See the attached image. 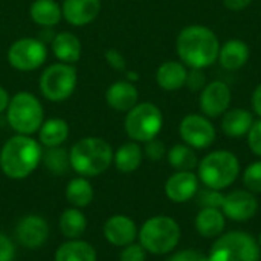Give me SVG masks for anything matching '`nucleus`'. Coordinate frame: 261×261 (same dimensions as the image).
Masks as SVG:
<instances>
[{"label":"nucleus","mask_w":261,"mask_h":261,"mask_svg":"<svg viewBox=\"0 0 261 261\" xmlns=\"http://www.w3.org/2000/svg\"><path fill=\"white\" fill-rule=\"evenodd\" d=\"M9 95H8V92L0 86V113L2 112H5L6 109H8V104H9Z\"/></svg>","instance_id":"nucleus-43"},{"label":"nucleus","mask_w":261,"mask_h":261,"mask_svg":"<svg viewBox=\"0 0 261 261\" xmlns=\"http://www.w3.org/2000/svg\"><path fill=\"white\" fill-rule=\"evenodd\" d=\"M47 58L46 44L37 38L24 37L11 44L8 49V63L21 72H31L44 64Z\"/></svg>","instance_id":"nucleus-10"},{"label":"nucleus","mask_w":261,"mask_h":261,"mask_svg":"<svg viewBox=\"0 0 261 261\" xmlns=\"http://www.w3.org/2000/svg\"><path fill=\"white\" fill-rule=\"evenodd\" d=\"M258 211V202L254 193L246 190H237L225 196L222 213L226 219L234 222H246L251 220Z\"/></svg>","instance_id":"nucleus-13"},{"label":"nucleus","mask_w":261,"mask_h":261,"mask_svg":"<svg viewBox=\"0 0 261 261\" xmlns=\"http://www.w3.org/2000/svg\"><path fill=\"white\" fill-rule=\"evenodd\" d=\"M76 87V70L72 64L55 63L40 76V90L52 102H61L70 98Z\"/></svg>","instance_id":"nucleus-9"},{"label":"nucleus","mask_w":261,"mask_h":261,"mask_svg":"<svg viewBox=\"0 0 261 261\" xmlns=\"http://www.w3.org/2000/svg\"><path fill=\"white\" fill-rule=\"evenodd\" d=\"M106 60H107V63L113 69H116V70H125V60H124V57L116 49H109L106 52Z\"/></svg>","instance_id":"nucleus-40"},{"label":"nucleus","mask_w":261,"mask_h":261,"mask_svg":"<svg viewBox=\"0 0 261 261\" xmlns=\"http://www.w3.org/2000/svg\"><path fill=\"white\" fill-rule=\"evenodd\" d=\"M252 109L255 110V113L261 118V83L257 86V89L254 90V95H252Z\"/></svg>","instance_id":"nucleus-42"},{"label":"nucleus","mask_w":261,"mask_h":261,"mask_svg":"<svg viewBox=\"0 0 261 261\" xmlns=\"http://www.w3.org/2000/svg\"><path fill=\"white\" fill-rule=\"evenodd\" d=\"M179 133L184 142L196 150L208 148L216 141V128L213 122L206 116L197 113L187 115L180 121Z\"/></svg>","instance_id":"nucleus-11"},{"label":"nucleus","mask_w":261,"mask_h":261,"mask_svg":"<svg viewBox=\"0 0 261 261\" xmlns=\"http://www.w3.org/2000/svg\"><path fill=\"white\" fill-rule=\"evenodd\" d=\"M61 11L63 17L70 24L84 26L98 17L101 11V0H64Z\"/></svg>","instance_id":"nucleus-17"},{"label":"nucleus","mask_w":261,"mask_h":261,"mask_svg":"<svg viewBox=\"0 0 261 261\" xmlns=\"http://www.w3.org/2000/svg\"><path fill=\"white\" fill-rule=\"evenodd\" d=\"M167 261H210V258H208V255H203L199 251L185 249V251H180V252L171 255Z\"/></svg>","instance_id":"nucleus-39"},{"label":"nucleus","mask_w":261,"mask_h":261,"mask_svg":"<svg viewBox=\"0 0 261 261\" xmlns=\"http://www.w3.org/2000/svg\"><path fill=\"white\" fill-rule=\"evenodd\" d=\"M139 92L130 81H116L106 92V101L109 107L116 112H128L138 104Z\"/></svg>","instance_id":"nucleus-18"},{"label":"nucleus","mask_w":261,"mask_h":261,"mask_svg":"<svg viewBox=\"0 0 261 261\" xmlns=\"http://www.w3.org/2000/svg\"><path fill=\"white\" fill-rule=\"evenodd\" d=\"M70 168L83 177H93L104 173L113 162L110 144L101 138H83L69 151Z\"/></svg>","instance_id":"nucleus-3"},{"label":"nucleus","mask_w":261,"mask_h":261,"mask_svg":"<svg viewBox=\"0 0 261 261\" xmlns=\"http://www.w3.org/2000/svg\"><path fill=\"white\" fill-rule=\"evenodd\" d=\"M252 0H223V5L229 11H243L251 5Z\"/></svg>","instance_id":"nucleus-41"},{"label":"nucleus","mask_w":261,"mask_h":261,"mask_svg":"<svg viewBox=\"0 0 261 261\" xmlns=\"http://www.w3.org/2000/svg\"><path fill=\"white\" fill-rule=\"evenodd\" d=\"M243 184L248 191L261 193V161L251 164L243 174Z\"/></svg>","instance_id":"nucleus-33"},{"label":"nucleus","mask_w":261,"mask_h":261,"mask_svg":"<svg viewBox=\"0 0 261 261\" xmlns=\"http://www.w3.org/2000/svg\"><path fill=\"white\" fill-rule=\"evenodd\" d=\"M87 229V219L78 208L66 210L60 217V231L61 234L69 239L75 240L80 239Z\"/></svg>","instance_id":"nucleus-29"},{"label":"nucleus","mask_w":261,"mask_h":261,"mask_svg":"<svg viewBox=\"0 0 261 261\" xmlns=\"http://www.w3.org/2000/svg\"><path fill=\"white\" fill-rule=\"evenodd\" d=\"M55 261H96V251L84 240H67L58 246Z\"/></svg>","instance_id":"nucleus-24"},{"label":"nucleus","mask_w":261,"mask_h":261,"mask_svg":"<svg viewBox=\"0 0 261 261\" xmlns=\"http://www.w3.org/2000/svg\"><path fill=\"white\" fill-rule=\"evenodd\" d=\"M185 86L191 90V92H199L206 86V78L202 72V69H191L187 75V81Z\"/></svg>","instance_id":"nucleus-37"},{"label":"nucleus","mask_w":261,"mask_h":261,"mask_svg":"<svg viewBox=\"0 0 261 261\" xmlns=\"http://www.w3.org/2000/svg\"><path fill=\"white\" fill-rule=\"evenodd\" d=\"M257 242H258V245H260V248H261V232H260V237H258V240H257Z\"/></svg>","instance_id":"nucleus-44"},{"label":"nucleus","mask_w":261,"mask_h":261,"mask_svg":"<svg viewBox=\"0 0 261 261\" xmlns=\"http://www.w3.org/2000/svg\"><path fill=\"white\" fill-rule=\"evenodd\" d=\"M248 136V145L251 148V151L261 158V119L260 121H254Z\"/></svg>","instance_id":"nucleus-36"},{"label":"nucleus","mask_w":261,"mask_h":261,"mask_svg":"<svg viewBox=\"0 0 261 261\" xmlns=\"http://www.w3.org/2000/svg\"><path fill=\"white\" fill-rule=\"evenodd\" d=\"M125 132L135 142H148L154 139L164 125V116L153 102H141L127 112Z\"/></svg>","instance_id":"nucleus-8"},{"label":"nucleus","mask_w":261,"mask_h":261,"mask_svg":"<svg viewBox=\"0 0 261 261\" xmlns=\"http://www.w3.org/2000/svg\"><path fill=\"white\" fill-rule=\"evenodd\" d=\"M254 124V116L246 109H232L223 113L222 118V132L229 138L246 136Z\"/></svg>","instance_id":"nucleus-21"},{"label":"nucleus","mask_w":261,"mask_h":261,"mask_svg":"<svg viewBox=\"0 0 261 261\" xmlns=\"http://www.w3.org/2000/svg\"><path fill=\"white\" fill-rule=\"evenodd\" d=\"M194 197H196L199 206L216 208V210H222V205L225 200V196L220 193V190H213L208 187H205L203 190H199Z\"/></svg>","instance_id":"nucleus-32"},{"label":"nucleus","mask_w":261,"mask_h":261,"mask_svg":"<svg viewBox=\"0 0 261 261\" xmlns=\"http://www.w3.org/2000/svg\"><path fill=\"white\" fill-rule=\"evenodd\" d=\"M251 50L249 46L243 40H229L219 50V61L223 69L226 70H239L242 69L249 60Z\"/></svg>","instance_id":"nucleus-20"},{"label":"nucleus","mask_w":261,"mask_h":261,"mask_svg":"<svg viewBox=\"0 0 261 261\" xmlns=\"http://www.w3.org/2000/svg\"><path fill=\"white\" fill-rule=\"evenodd\" d=\"M41 162L46 165L49 171L54 174H66L67 170L70 168V158L69 151L64 150L63 147H52L47 148V151L43 153Z\"/></svg>","instance_id":"nucleus-31"},{"label":"nucleus","mask_w":261,"mask_h":261,"mask_svg":"<svg viewBox=\"0 0 261 261\" xmlns=\"http://www.w3.org/2000/svg\"><path fill=\"white\" fill-rule=\"evenodd\" d=\"M29 14L34 23L44 28H52L60 23L63 11L55 0H35L31 5Z\"/></svg>","instance_id":"nucleus-26"},{"label":"nucleus","mask_w":261,"mask_h":261,"mask_svg":"<svg viewBox=\"0 0 261 261\" xmlns=\"http://www.w3.org/2000/svg\"><path fill=\"white\" fill-rule=\"evenodd\" d=\"M144 153H145V156H147L150 161H154V162H158V161L164 159V156L167 154V150H165V145H164V142L154 138V139H151V141L145 142Z\"/></svg>","instance_id":"nucleus-35"},{"label":"nucleus","mask_w":261,"mask_h":261,"mask_svg":"<svg viewBox=\"0 0 261 261\" xmlns=\"http://www.w3.org/2000/svg\"><path fill=\"white\" fill-rule=\"evenodd\" d=\"M142 156L144 153L141 147L138 145V142L133 141L121 145L116 153H113V162L121 173H133L141 167Z\"/></svg>","instance_id":"nucleus-27"},{"label":"nucleus","mask_w":261,"mask_h":261,"mask_svg":"<svg viewBox=\"0 0 261 261\" xmlns=\"http://www.w3.org/2000/svg\"><path fill=\"white\" fill-rule=\"evenodd\" d=\"M226 217L222 213V210L216 208H202L200 213L196 217V231L205 237V239H214L219 237L225 229Z\"/></svg>","instance_id":"nucleus-23"},{"label":"nucleus","mask_w":261,"mask_h":261,"mask_svg":"<svg viewBox=\"0 0 261 261\" xmlns=\"http://www.w3.org/2000/svg\"><path fill=\"white\" fill-rule=\"evenodd\" d=\"M15 236L24 248L37 249L41 245H44V242L47 240L49 226L41 216L29 214L18 222Z\"/></svg>","instance_id":"nucleus-14"},{"label":"nucleus","mask_w":261,"mask_h":261,"mask_svg":"<svg viewBox=\"0 0 261 261\" xmlns=\"http://www.w3.org/2000/svg\"><path fill=\"white\" fill-rule=\"evenodd\" d=\"M167 158L176 171H193L199 165L194 150L187 144H177L171 147V150L167 153Z\"/></svg>","instance_id":"nucleus-30"},{"label":"nucleus","mask_w":261,"mask_h":261,"mask_svg":"<svg viewBox=\"0 0 261 261\" xmlns=\"http://www.w3.org/2000/svg\"><path fill=\"white\" fill-rule=\"evenodd\" d=\"M231 89L223 81H213L200 90L199 106L206 118L222 116L231 104Z\"/></svg>","instance_id":"nucleus-12"},{"label":"nucleus","mask_w":261,"mask_h":261,"mask_svg":"<svg viewBox=\"0 0 261 261\" xmlns=\"http://www.w3.org/2000/svg\"><path fill=\"white\" fill-rule=\"evenodd\" d=\"M176 50L185 66L191 69H205L219 58L220 43L214 31L202 24L184 28L176 40Z\"/></svg>","instance_id":"nucleus-1"},{"label":"nucleus","mask_w":261,"mask_h":261,"mask_svg":"<svg viewBox=\"0 0 261 261\" xmlns=\"http://www.w3.org/2000/svg\"><path fill=\"white\" fill-rule=\"evenodd\" d=\"M38 132L41 145H44L46 148L61 147L69 136V125L61 118H50L47 121H43Z\"/></svg>","instance_id":"nucleus-25"},{"label":"nucleus","mask_w":261,"mask_h":261,"mask_svg":"<svg viewBox=\"0 0 261 261\" xmlns=\"http://www.w3.org/2000/svg\"><path fill=\"white\" fill-rule=\"evenodd\" d=\"M139 243L153 255H165L174 251L180 240L179 223L167 216L148 219L138 232Z\"/></svg>","instance_id":"nucleus-5"},{"label":"nucleus","mask_w":261,"mask_h":261,"mask_svg":"<svg viewBox=\"0 0 261 261\" xmlns=\"http://www.w3.org/2000/svg\"><path fill=\"white\" fill-rule=\"evenodd\" d=\"M66 199L73 208H84L89 206L93 200V187L92 184L80 176L72 180H69L66 187Z\"/></svg>","instance_id":"nucleus-28"},{"label":"nucleus","mask_w":261,"mask_h":261,"mask_svg":"<svg viewBox=\"0 0 261 261\" xmlns=\"http://www.w3.org/2000/svg\"><path fill=\"white\" fill-rule=\"evenodd\" d=\"M102 231H104L106 240L112 243L113 246H119V248L135 243L138 237L136 223L130 217L122 216V214H116L107 219Z\"/></svg>","instance_id":"nucleus-15"},{"label":"nucleus","mask_w":261,"mask_h":261,"mask_svg":"<svg viewBox=\"0 0 261 261\" xmlns=\"http://www.w3.org/2000/svg\"><path fill=\"white\" fill-rule=\"evenodd\" d=\"M199 191V177L193 171H176L165 184V194L174 203H185Z\"/></svg>","instance_id":"nucleus-16"},{"label":"nucleus","mask_w":261,"mask_h":261,"mask_svg":"<svg viewBox=\"0 0 261 261\" xmlns=\"http://www.w3.org/2000/svg\"><path fill=\"white\" fill-rule=\"evenodd\" d=\"M52 50L61 63L75 64L81 58V41L72 32H60L52 40Z\"/></svg>","instance_id":"nucleus-22"},{"label":"nucleus","mask_w":261,"mask_h":261,"mask_svg":"<svg viewBox=\"0 0 261 261\" xmlns=\"http://www.w3.org/2000/svg\"><path fill=\"white\" fill-rule=\"evenodd\" d=\"M6 118L14 132L31 136L40 130L44 121V112L41 102L32 93L18 92L9 99Z\"/></svg>","instance_id":"nucleus-6"},{"label":"nucleus","mask_w":261,"mask_h":261,"mask_svg":"<svg viewBox=\"0 0 261 261\" xmlns=\"http://www.w3.org/2000/svg\"><path fill=\"white\" fill-rule=\"evenodd\" d=\"M208 258L210 261H260L261 248L251 234L232 231L214 242Z\"/></svg>","instance_id":"nucleus-7"},{"label":"nucleus","mask_w":261,"mask_h":261,"mask_svg":"<svg viewBox=\"0 0 261 261\" xmlns=\"http://www.w3.org/2000/svg\"><path fill=\"white\" fill-rule=\"evenodd\" d=\"M41 158L43 150L40 142L28 135H17L3 145L0 151V168L9 179L21 180L35 171Z\"/></svg>","instance_id":"nucleus-2"},{"label":"nucleus","mask_w":261,"mask_h":261,"mask_svg":"<svg viewBox=\"0 0 261 261\" xmlns=\"http://www.w3.org/2000/svg\"><path fill=\"white\" fill-rule=\"evenodd\" d=\"M199 180L208 188L225 190L231 187L240 173V162L237 156L226 150H217L206 154L197 165Z\"/></svg>","instance_id":"nucleus-4"},{"label":"nucleus","mask_w":261,"mask_h":261,"mask_svg":"<svg viewBox=\"0 0 261 261\" xmlns=\"http://www.w3.org/2000/svg\"><path fill=\"white\" fill-rule=\"evenodd\" d=\"M147 251L141 243H130L122 248L119 254V261H145Z\"/></svg>","instance_id":"nucleus-34"},{"label":"nucleus","mask_w":261,"mask_h":261,"mask_svg":"<svg viewBox=\"0 0 261 261\" xmlns=\"http://www.w3.org/2000/svg\"><path fill=\"white\" fill-rule=\"evenodd\" d=\"M15 257V246L11 239L0 232V261H12Z\"/></svg>","instance_id":"nucleus-38"},{"label":"nucleus","mask_w":261,"mask_h":261,"mask_svg":"<svg viewBox=\"0 0 261 261\" xmlns=\"http://www.w3.org/2000/svg\"><path fill=\"white\" fill-rule=\"evenodd\" d=\"M187 66L180 61H165L158 67L156 72V81L161 89L167 92H174L179 90L185 86L187 81Z\"/></svg>","instance_id":"nucleus-19"}]
</instances>
